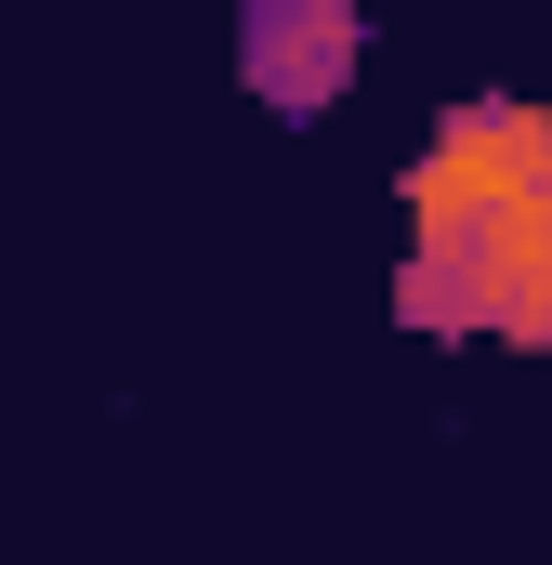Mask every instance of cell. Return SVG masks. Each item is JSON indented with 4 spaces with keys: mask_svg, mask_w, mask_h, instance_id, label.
<instances>
[{
    "mask_svg": "<svg viewBox=\"0 0 552 565\" xmlns=\"http://www.w3.org/2000/svg\"><path fill=\"white\" fill-rule=\"evenodd\" d=\"M408 277L395 316L408 329H500V342H552V119L487 93L447 106V132L408 158Z\"/></svg>",
    "mask_w": 552,
    "mask_h": 565,
    "instance_id": "obj_1",
    "label": "cell"
},
{
    "mask_svg": "<svg viewBox=\"0 0 552 565\" xmlns=\"http://www.w3.org/2000/svg\"><path fill=\"white\" fill-rule=\"evenodd\" d=\"M355 53H369V26L342 0H251L237 13V79L276 119H329V93L355 79Z\"/></svg>",
    "mask_w": 552,
    "mask_h": 565,
    "instance_id": "obj_2",
    "label": "cell"
}]
</instances>
